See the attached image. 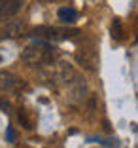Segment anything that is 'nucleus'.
I'll list each match as a JSON object with an SVG mask.
<instances>
[{
	"instance_id": "1",
	"label": "nucleus",
	"mask_w": 138,
	"mask_h": 148,
	"mask_svg": "<svg viewBox=\"0 0 138 148\" xmlns=\"http://www.w3.org/2000/svg\"><path fill=\"white\" fill-rule=\"evenodd\" d=\"M40 76L48 86H65L76 76L74 66L66 61H59V63H49V65L40 69Z\"/></svg>"
},
{
	"instance_id": "2",
	"label": "nucleus",
	"mask_w": 138,
	"mask_h": 148,
	"mask_svg": "<svg viewBox=\"0 0 138 148\" xmlns=\"http://www.w3.org/2000/svg\"><path fill=\"white\" fill-rule=\"evenodd\" d=\"M21 59L29 66L42 69V66H46V65H49V63L55 61V53H53V48L49 46V44L36 42L34 46H29V48L23 49Z\"/></svg>"
},
{
	"instance_id": "3",
	"label": "nucleus",
	"mask_w": 138,
	"mask_h": 148,
	"mask_svg": "<svg viewBox=\"0 0 138 148\" xmlns=\"http://www.w3.org/2000/svg\"><path fill=\"white\" fill-rule=\"evenodd\" d=\"M80 34L78 29H61V27H36L30 31V38L34 42H61V40H70Z\"/></svg>"
},
{
	"instance_id": "4",
	"label": "nucleus",
	"mask_w": 138,
	"mask_h": 148,
	"mask_svg": "<svg viewBox=\"0 0 138 148\" xmlns=\"http://www.w3.org/2000/svg\"><path fill=\"white\" fill-rule=\"evenodd\" d=\"M65 86H66L65 101L68 103V105H72V106L82 105L83 101L87 99V95H89L87 82H85V78H82V76H74V78L70 80L68 84H65Z\"/></svg>"
},
{
	"instance_id": "5",
	"label": "nucleus",
	"mask_w": 138,
	"mask_h": 148,
	"mask_svg": "<svg viewBox=\"0 0 138 148\" xmlns=\"http://www.w3.org/2000/svg\"><path fill=\"white\" fill-rule=\"evenodd\" d=\"M76 63H78L82 69L93 72V70H97V66H99V55H97V51L91 48V46H82V48H78V51H76Z\"/></svg>"
},
{
	"instance_id": "6",
	"label": "nucleus",
	"mask_w": 138,
	"mask_h": 148,
	"mask_svg": "<svg viewBox=\"0 0 138 148\" xmlns=\"http://www.w3.org/2000/svg\"><path fill=\"white\" fill-rule=\"evenodd\" d=\"M19 86H25L21 80L10 70H0V91H13Z\"/></svg>"
},
{
	"instance_id": "7",
	"label": "nucleus",
	"mask_w": 138,
	"mask_h": 148,
	"mask_svg": "<svg viewBox=\"0 0 138 148\" xmlns=\"http://www.w3.org/2000/svg\"><path fill=\"white\" fill-rule=\"evenodd\" d=\"M23 8V0H0V19H10L17 15Z\"/></svg>"
},
{
	"instance_id": "8",
	"label": "nucleus",
	"mask_w": 138,
	"mask_h": 148,
	"mask_svg": "<svg viewBox=\"0 0 138 148\" xmlns=\"http://www.w3.org/2000/svg\"><path fill=\"white\" fill-rule=\"evenodd\" d=\"M25 32V23L19 19H12L4 25L2 29V38H19Z\"/></svg>"
},
{
	"instance_id": "9",
	"label": "nucleus",
	"mask_w": 138,
	"mask_h": 148,
	"mask_svg": "<svg viewBox=\"0 0 138 148\" xmlns=\"http://www.w3.org/2000/svg\"><path fill=\"white\" fill-rule=\"evenodd\" d=\"M57 15H59V19L63 23H74L76 17H78V12L74 8H61L59 12H57Z\"/></svg>"
},
{
	"instance_id": "10",
	"label": "nucleus",
	"mask_w": 138,
	"mask_h": 148,
	"mask_svg": "<svg viewBox=\"0 0 138 148\" xmlns=\"http://www.w3.org/2000/svg\"><path fill=\"white\" fill-rule=\"evenodd\" d=\"M112 38L114 40H123V38H125L123 23H121L119 19H114V23H112Z\"/></svg>"
},
{
	"instance_id": "11",
	"label": "nucleus",
	"mask_w": 138,
	"mask_h": 148,
	"mask_svg": "<svg viewBox=\"0 0 138 148\" xmlns=\"http://www.w3.org/2000/svg\"><path fill=\"white\" fill-rule=\"evenodd\" d=\"M17 120H19V123H21L25 129H32V127H34V125H32V120L29 118V114H27L25 108H19L17 110Z\"/></svg>"
},
{
	"instance_id": "12",
	"label": "nucleus",
	"mask_w": 138,
	"mask_h": 148,
	"mask_svg": "<svg viewBox=\"0 0 138 148\" xmlns=\"http://www.w3.org/2000/svg\"><path fill=\"white\" fill-rule=\"evenodd\" d=\"M93 143H99V144H104V146H108V148H117L119 146V143H117L116 139H102V137H93Z\"/></svg>"
},
{
	"instance_id": "13",
	"label": "nucleus",
	"mask_w": 138,
	"mask_h": 148,
	"mask_svg": "<svg viewBox=\"0 0 138 148\" xmlns=\"http://www.w3.org/2000/svg\"><path fill=\"white\" fill-rule=\"evenodd\" d=\"M0 110H4V112H10V103L6 99L0 97Z\"/></svg>"
},
{
	"instance_id": "14",
	"label": "nucleus",
	"mask_w": 138,
	"mask_h": 148,
	"mask_svg": "<svg viewBox=\"0 0 138 148\" xmlns=\"http://www.w3.org/2000/svg\"><path fill=\"white\" fill-rule=\"evenodd\" d=\"M6 137H8V140H10V143H13V137H15V133H13V129H12V127H8V131H6Z\"/></svg>"
}]
</instances>
